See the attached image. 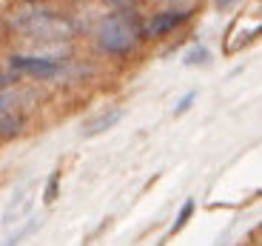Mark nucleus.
Segmentation results:
<instances>
[{"mask_svg":"<svg viewBox=\"0 0 262 246\" xmlns=\"http://www.w3.org/2000/svg\"><path fill=\"white\" fill-rule=\"evenodd\" d=\"M174 3H183V0H174Z\"/></svg>","mask_w":262,"mask_h":246,"instance_id":"nucleus-15","label":"nucleus"},{"mask_svg":"<svg viewBox=\"0 0 262 246\" xmlns=\"http://www.w3.org/2000/svg\"><path fill=\"white\" fill-rule=\"evenodd\" d=\"M216 3H223V6H225V3H231V0H216Z\"/></svg>","mask_w":262,"mask_h":246,"instance_id":"nucleus-14","label":"nucleus"},{"mask_svg":"<svg viewBox=\"0 0 262 246\" xmlns=\"http://www.w3.org/2000/svg\"><path fill=\"white\" fill-rule=\"evenodd\" d=\"M140 37H143V29H140V23L134 20L131 12H114L100 20L97 26V46L105 54H114V58L134 52Z\"/></svg>","mask_w":262,"mask_h":246,"instance_id":"nucleus-1","label":"nucleus"},{"mask_svg":"<svg viewBox=\"0 0 262 246\" xmlns=\"http://www.w3.org/2000/svg\"><path fill=\"white\" fill-rule=\"evenodd\" d=\"M120 118H123V109H112V112L100 115L97 120H92V123L85 126V135H89V138H94V135L108 132L112 126H117V123H120Z\"/></svg>","mask_w":262,"mask_h":246,"instance_id":"nucleus-6","label":"nucleus"},{"mask_svg":"<svg viewBox=\"0 0 262 246\" xmlns=\"http://www.w3.org/2000/svg\"><path fill=\"white\" fill-rule=\"evenodd\" d=\"M12 69L17 74H29V78H54L60 72V60L49 58V54H14Z\"/></svg>","mask_w":262,"mask_h":246,"instance_id":"nucleus-3","label":"nucleus"},{"mask_svg":"<svg viewBox=\"0 0 262 246\" xmlns=\"http://www.w3.org/2000/svg\"><path fill=\"white\" fill-rule=\"evenodd\" d=\"M20 126H23V120L17 115H0V135H17Z\"/></svg>","mask_w":262,"mask_h":246,"instance_id":"nucleus-8","label":"nucleus"},{"mask_svg":"<svg viewBox=\"0 0 262 246\" xmlns=\"http://www.w3.org/2000/svg\"><path fill=\"white\" fill-rule=\"evenodd\" d=\"M194 100H196V92H188V94H185V98H180V103H177V106H174V115H183V112H188V109H191V103H194Z\"/></svg>","mask_w":262,"mask_h":246,"instance_id":"nucleus-12","label":"nucleus"},{"mask_svg":"<svg viewBox=\"0 0 262 246\" xmlns=\"http://www.w3.org/2000/svg\"><path fill=\"white\" fill-rule=\"evenodd\" d=\"M57 186H60V172H52V178H49V183H46V192H43V200H46V203H54Z\"/></svg>","mask_w":262,"mask_h":246,"instance_id":"nucleus-10","label":"nucleus"},{"mask_svg":"<svg viewBox=\"0 0 262 246\" xmlns=\"http://www.w3.org/2000/svg\"><path fill=\"white\" fill-rule=\"evenodd\" d=\"M17 26L26 34L37 37V40H66V37H72V26H69L60 14H52V12L26 14V17L17 20Z\"/></svg>","mask_w":262,"mask_h":246,"instance_id":"nucleus-2","label":"nucleus"},{"mask_svg":"<svg viewBox=\"0 0 262 246\" xmlns=\"http://www.w3.org/2000/svg\"><path fill=\"white\" fill-rule=\"evenodd\" d=\"M208 49L205 46H194L185 52V66H203V63H208Z\"/></svg>","mask_w":262,"mask_h":246,"instance_id":"nucleus-7","label":"nucleus"},{"mask_svg":"<svg viewBox=\"0 0 262 246\" xmlns=\"http://www.w3.org/2000/svg\"><path fill=\"white\" fill-rule=\"evenodd\" d=\"M105 3H108V6L114 9V12H131L137 0H105Z\"/></svg>","mask_w":262,"mask_h":246,"instance_id":"nucleus-13","label":"nucleus"},{"mask_svg":"<svg viewBox=\"0 0 262 246\" xmlns=\"http://www.w3.org/2000/svg\"><path fill=\"white\" fill-rule=\"evenodd\" d=\"M29 206H32V198H29V192L23 189V192H17L12 198V203L6 206V212H3V226L12 229L17 220H23L29 215Z\"/></svg>","mask_w":262,"mask_h":246,"instance_id":"nucleus-5","label":"nucleus"},{"mask_svg":"<svg viewBox=\"0 0 262 246\" xmlns=\"http://www.w3.org/2000/svg\"><path fill=\"white\" fill-rule=\"evenodd\" d=\"M191 215H194V200L188 198V200L183 203V209L177 212V220H174V226H171V232H180V229H183L185 223H188V218H191Z\"/></svg>","mask_w":262,"mask_h":246,"instance_id":"nucleus-9","label":"nucleus"},{"mask_svg":"<svg viewBox=\"0 0 262 246\" xmlns=\"http://www.w3.org/2000/svg\"><path fill=\"white\" fill-rule=\"evenodd\" d=\"M188 17H191L188 9H168V12H160L143 26V34L145 37H163V34H171L174 29H180Z\"/></svg>","mask_w":262,"mask_h":246,"instance_id":"nucleus-4","label":"nucleus"},{"mask_svg":"<svg viewBox=\"0 0 262 246\" xmlns=\"http://www.w3.org/2000/svg\"><path fill=\"white\" fill-rule=\"evenodd\" d=\"M32 229H37V220H29L26 226H20L17 232H14V235H12V238H9V240H6V243H3V246H17L20 240H23V238H26L29 232H32Z\"/></svg>","mask_w":262,"mask_h":246,"instance_id":"nucleus-11","label":"nucleus"}]
</instances>
